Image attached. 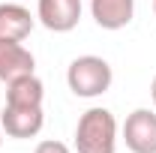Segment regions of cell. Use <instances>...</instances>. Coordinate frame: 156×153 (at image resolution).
I'll return each instance as SVG.
<instances>
[{"label":"cell","instance_id":"obj_11","mask_svg":"<svg viewBox=\"0 0 156 153\" xmlns=\"http://www.w3.org/2000/svg\"><path fill=\"white\" fill-rule=\"evenodd\" d=\"M150 99H153V108H156V78L150 81Z\"/></svg>","mask_w":156,"mask_h":153},{"label":"cell","instance_id":"obj_5","mask_svg":"<svg viewBox=\"0 0 156 153\" xmlns=\"http://www.w3.org/2000/svg\"><path fill=\"white\" fill-rule=\"evenodd\" d=\"M0 126L9 138H36L45 126V114H42V105L36 108H24V105H3L0 111Z\"/></svg>","mask_w":156,"mask_h":153},{"label":"cell","instance_id":"obj_4","mask_svg":"<svg viewBox=\"0 0 156 153\" xmlns=\"http://www.w3.org/2000/svg\"><path fill=\"white\" fill-rule=\"evenodd\" d=\"M36 18L51 33H69L81 21V0H39Z\"/></svg>","mask_w":156,"mask_h":153},{"label":"cell","instance_id":"obj_3","mask_svg":"<svg viewBox=\"0 0 156 153\" xmlns=\"http://www.w3.org/2000/svg\"><path fill=\"white\" fill-rule=\"evenodd\" d=\"M123 141L132 153H156V111L135 108L123 123Z\"/></svg>","mask_w":156,"mask_h":153},{"label":"cell","instance_id":"obj_8","mask_svg":"<svg viewBox=\"0 0 156 153\" xmlns=\"http://www.w3.org/2000/svg\"><path fill=\"white\" fill-rule=\"evenodd\" d=\"M36 18L30 15L27 6L21 3H0V39H15V42H24L30 36Z\"/></svg>","mask_w":156,"mask_h":153},{"label":"cell","instance_id":"obj_7","mask_svg":"<svg viewBox=\"0 0 156 153\" xmlns=\"http://www.w3.org/2000/svg\"><path fill=\"white\" fill-rule=\"evenodd\" d=\"M90 15L102 30H123L135 15V0H90Z\"/></svg>","mask_w":156,"mask_h":153},{"label":"cell","instance_id":"obj_1","mask_svg":"<svg viewBox=\"0 0 156 153\" xmlns=\"http://www.w3.org/2000/svg\"><path fill=\"white\" fill-rule=\"evenodd\" d=\"M117 117L108 108H87L75 126V150L78 153H114L117 150Z\"/></svg>","mask_w":156,"mask_h":153},{"label":"cell","instance_id":"obj_13","mask_svg":"<svg viewBox=\"0 0 156 153\" xmlns=\"http://www.w3.org/2000/svg\"><path fill=\"white\" fill-rule=\"evenodd\" d=\"M153 12H156V0H153Z\"/></svg>","mask_w":156,"mask_h":153},{"label":"cell","instance_id":"obj_12","mask_svg":"<svg viewBox=\"0 0 156 153\" xmlns=\"http://www.w3.org/2000/svg\"><path fill=\"white\" fill-rule=\"evenodd\" d=\"M0 144H3V126H0Z\"/></svg>","mask_w":156,"mask_h":153},{"label":"cell","instance_id":"obj_2","mask_svg":"<svg viewBox=\"0 0 156 153\" xmlns=\"http://www.w3.org/2000/svg\"><path fill=\"white\" fill-rule=\"evenodd\" d=\"M111 81H114L111 63L105 57H96V54H81L66 69V84L81 99H96V96L108 93Z\"/></svg>","mask_w":156,"mask_h":153},{"label":"cell","instance_id":"obj_6","mask_svg":"<svg viewBox=\"0 0 156 153\" xmlns=\"http://www.w3.org/2000/svg\"><path fill=\"white\" fill-rule=\"evenodd\" d=\"M33 69H36V60L21 42L0 39V81L3 84H9L21 75H33Z\"/></svg>","mask_w":156,"mask_h":153},{"label":"cell","instance_id":"obj_10","mask_svg":"<svg viewBox=\"0 0 156 153\" xmlns=\"http://www.w3.org/2000/svg\"><path fill=\"white\" fill-rule=\"evenodd\" d=\"M33 153H72L63 141H39Z\"/></svg>","mask_w":156,"mask_h":153},{"label":"cell","instance_id":"obj_9","mask_svg":"<svg viewBox=\"0 0 156 153\" xmlns=\"http://www.w3.org/2000/svg\"><path fill=\"white\" fill-rule=\"evenodd\" d=\"M42 96H45V84L36 78V72L33 75H21L6 84V105L36 108V105H42Z\"/></svg>","mask_w":156,"mask_h":153}]
</instances>
